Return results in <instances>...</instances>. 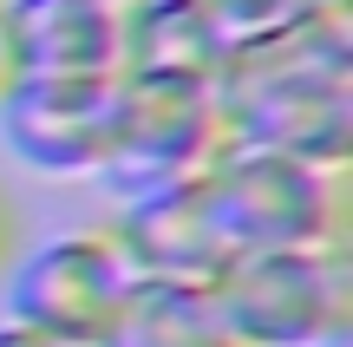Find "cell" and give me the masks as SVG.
I'll use <instances>...</instances> for the list:
<instances>
[{"label": "cell", "mask_w": 353, "mask_h": 347, "mask_svg": "<svg viewBox=\"0 0 353 347\" xmlns=\"http://www.w3.org/2000/svg\"><path fill=\"white\" fill-rule=\"evenodd\" d=\"M229 144L347 164L353 157V0H301L242 33L216 72Z\"/></svg>", "instance_id": "1"}, {"label": "cell", "mask_w": 353, "mask_h": 347, "mask_svg": "<svg viewBox=\"0 0 353 347\" xmlns=\"http://www.w3.org/2000/svg\"><path fill=\"white\" fill-rule=\"evenodd\" d=\"M229 243L242 249H334L353 243V177L347 164L262 151V144H223L203 170Z\"/></svg>", "instance_id": "2"}, {"label": "cell", "mask_w": 353, "mask_h": 347, "mask_svg": "<svg viewBox=\"0 0 353 347\" xmlns=\"http://www.w3.org/2000/svg\"><path fill=\"white\" fill-rule=\"evenodd\" d=\"M236 347H347L353 341V243L242 249L216 275Z\"/></svg>", "instance_id": "3"}, {"label": "cell", "mask_w": 353, "mask_h": 347, "mask_svg": "<svg viewBox=\"0 0 353 347\" xmlns=\"http://www.w3.org/2000/svg\"><path fill=\"white\" fill-rule=\"evenodd\" d=\"M223 144H229V125L210 79L118 72V118H112V151H105L99 177L118 197L164 190V184L203 177Z\"/></svg>", "instance_id": "4"}, {"label": "cell", "mask_w": 353, "mask_h": 347, "mask_svg": "<svg viewBox=\"0 0 353 347\" xmlns=\"http://www.w3.org/2000/svg\"><path fill=\"white\" fill-rule=\"evenodd\" d=\"M138 282L125 262V249L112 243V230H59L33 249H13L7 262V321L59 335L79 347H99L112 328L125 288Z\"/></svg>", "instance_id": "5"}, {"label": "cell", "mask_w": 353, "mask_h": 347, "mask_svg": "<svg viewBox=\"0 0 353 347\" xmlns=\"http://www.w3.org/2000/svg\"><path fill=\"white\" fill-rule=\"evenodd\" d=\"M118 118V72H13L0 138L39 177H99Z\"/></svg>", "instance_id": "6"}, {"label": "cell", "mask_w": 353, "mask_h": 347, "mask_svg": "<svg viewBox=\"0 0 353 347\" xmlns=\"http://www.w3.org/2000/svg\"><path fill=\"white\" fill-rule=\"evenodd\" d=\"M105 230L125 249L131 275H157V282H216L229 269V256H236V243H229L203 177L125 197Z\"/></svg>", "instance_id": "7"}, {"label": "cell", "mask_w": 353, "mask_h": 347, "mask_svg": "<svg viewBox=\"0 0 353 347\" xmlns=\"http://www.w3.org/2000/svg\"><path fill=\"white\" fill-rule=\"evenodd\" d=\"M13 72H125V0H0Z\"/></svg>", "instance_id": "8"}, {"label": "cell", "mask_w": 353, "mask_h": 347, "mask_svg": "<svg viewBox=\"0 0 353 347\" xmlns=\"http://www.w3.org/2000/svg\"><path fill=\"white\" fill-rule=\"evenodd\" d=\"M236 33L210 0H125V72L210 79L223 72Z\"/></svg>", "instance_id": "9"}, {"label": "cell", "mask_w": 353, "mask_h": 347, "mask_svg": "<svg viewBox=\"0 0 353 347\" xmlns=\"http://www.w3.org/2000/svg\"><path fill=\"white\" fill-rule=\"evenodd\" d=\"M99 347H236L223 321V301L210 282H157L138 275L118 301Z\"/></svg>", "instance_id": "10"}, {"label": "cell", "mask_w": 353, "mask_h": 347, "mask_svg": "<svg viewBox=\"0 0 353 347\" xmlns=\"http://www.w3.org/2000/svg\"><path fill=\"white\" fill-rule=\"evenodd\" d=\"M216 13H223V26L229 33H262V26H275V20H288L294 7H301V0H210Z\"/></svg>", "instance_id": "11"}, {"label": "cell", "mask_w": 353, "mask_h": 347, "mask_svg": "<svg viewBox=\"0 0 353 347\" xmlns=\"http://www.w3.org/2000/svg\"><path fill=\"white\" fill-rule=\"evenodd\" d=\"M0 347H79V341L39 335V328H20V321H0Z\"/></svg>", "instance_id": "12"}, {"label": "cell", "mask_w": 353, "mask_h": 347, "mask_svg": "<svg viewBox=\"0 0 353 347\" xmlns=\"http://www.w3.org/2000/svg\"><path fill=\"white\" fill-rule=\"evenodd\" d=\"M13 249H20V217H13V197L0 190V275H7Z\"/></svg>", "instance_id": "13"}, {"label": "cell", "mask_w": 353, "mask_h": 347, "mask_svg": "<svg viewBox=\"0 0 353 347\" xmlns=\"http://www.w3.org/2000/svg\"><path fill=\"white\" fill-rule=\"evenodd\" d=\"M7 86H13V52H7V33H0V99H7Z\"/></svg>", "instance_id": "14"}]
</instances>
